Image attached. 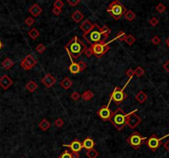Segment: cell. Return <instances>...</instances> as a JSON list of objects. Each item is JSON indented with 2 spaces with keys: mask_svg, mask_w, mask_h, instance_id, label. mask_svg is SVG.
<instances>
[{
  "mask_svg": "<svg viewBox=\"0 0 169 158\" xmlns=\"http://www.w3.org/2000/svg\"><path fill=\"white\" fill-rule=\"evenodd\" d=\"M28 12L34 17H37L39 15L42 13V8L40 7L37 3H34L31 7L29 8Z\"/></svg>",
  "mask_w": 169,
  "mask_h": 158,
  "instance_id": "cell-15",
  "label": "cell"
},
{
  "mask_svg": "<svg viewBox=\"0 0 169 158\" xmlns=\"http://www.w3.org/2000/svg\"><path fill=\"white\" fill-rule=\"evenodd\" d=\"M112 113V111L109 109V106H106L102 107L97 112L98 115L104 121H110Z\"/></svg>",
  "mask_w": 169,
  "mask_h": 158,
  "instance_id": "cell-11",
  "label": "cell"
},
{
  "mask_svg": "<svg viewBox=\"0 0 169 158\" xmlns=\"http://www.w3.org/2000/svg\"><path fill=\"white\" fill-rule=\"evenodd\" d=\"M72 157L79 158V153H77V152H72Z\"/></svg>",
  "mask_w": 169,
  "mask_h": 158,
  "instance_id": "cell-49",
  "label": "cell"
},
{
  "mask_svg": "<svg viewBox=\"0 0 169 158\" xmlns=\"http://www.w3.org/2000/svg\"><path fill=\"white\" fill-rule=\"evenodd\" d=\"M144 68L140 67V66H138L134 70V75H136L137 77H139V78H140L142 76H144Z\"/></svg>",
  "mask_w": 169,
  "mask_h": 158,
  "instance_id": "cell-30",
  "label": "cell"
},
{
  "mask_svg": "<svg viewBox=\"0 0 169 158\" xmlns=\"http://www.w3.org/2000/svg\"><path fill=\"white\" fill-rule=\"evenodd\" d=\"M125 41L129 45H132L135 42V38L132 35H126V38H125Z\"/></svg>",
  "mask_w": 169,
  "mask_h": 158,
  "instance_id": "cell-31",
  "label": "cell"
},
{
  "mask_svg": "<svg viewBox=\"0 0 169 158\" xmlns=\"http://www.w3.org/2000/svg\"><path fill=\"white\" fill-rule=\"evenodd\" d=\"M21 158H25V157H21Z\"/></svg>",
  "mask_w": 169,
  "mask_h": 158,
  "instance_id": "cell-52",
  "label": "cell"
},
{
  "mask_svg": "<svg viewBox=\"0 0 169 158\" xmlns=\"http://www.w3.org/2000/svg\"><path fill=\"white\" fill-rule=\"evenodd\" d=\"M36 64H37V60L31 54H28L21 60L20 65L25 70H30L32 68H34Z\"/></svg>",
  "mask_w": 169,
  "mask_h": 158,
  "instance_id": "cell-9",
  "label": "cell"
},
{
  "mask_svg": "<svg viewBox=\"0 0 169 158\" xmlns=\"http://www.w3.org/2000/svg\"><path fill=\"white\" fill-rule=\"evenodd\" d=\"M124 16H125V18L126 19L127 21H129V22L133 21L134 18L136 17V14L134 13L133 11H131V10H128Z\"/></svg>",
  "mask_w": 169,
  "mask_h": 158,
  "instance_id": "cell-28",
  "label": "cell"
},
{
  "mask_svg": "<svg viewBox=\"0 0 169 158\" xmlns=\"http://www.w3.org/2000/svg\"><path fill=\"white\" fill-rule=\"evenodd\" d=\"M78 64H79V67H80V70H81V72H83L85 68H87V64H85L83 61H82V60L78 62Z\"/></svg>",
  "mask_w": 169,
  "mask_h": 158,
  "instance_id": "cell-45",
  "label": "cell"
},
{
  "mask_svg": "<svg viewBox=\"0 0 169 158\" xmlns=\"http://www.w3.org/2000/svg\"><path fill=\"white\" fill-rule=\"evenodd\" d=\"M163 68L167 71V72L169 73V59L163 64Z\"/></svg>",
  "mask_w": 169,
  "mask_h": 158,
  "instance_id": "cell-47",
  "label": "cell"
},
{
  "mask_svg": "<svg viewBox=\"0 0 169 158\" xmlns=\"http://www.w3.org/2000/svg\"><path fill=\"white\" fill-rule=\"evenodd\" d=\"M59 158H73L72 157V152H69L68 150H65L63 153L59 156Z\"/></svg>",
  "mask_w": 169,
  "mask_h": 158,
  "instance_id": "cell-36",
  "label": "cell"
},
{
  "mask_svg": "<svg viewBox=\"0 0 169 158\" xmlns=\"http://www.w3.org/2000/svg\"><path fill=\"white\" fill-rule=\"evenodd\" d=\"M92 51V54L95 55L97 58L102 57L107 51L110 50L109 43H106V41H101L98 44H95L92 46H90Z\"/></svg>",
  "mask_w": 169,
  "mask_h": 158,
  "instance_id": "cell-6",
  "label": "cell"
},
{
  "mask_svg": "<svg viewBox=\"0 0 169 158\" xmlns=\"http://www.w3.org/2000/svg\"><path fill=\"white\" fill-rule=\"evenodd\" d=\"M146 138L147 137H143L138 132H133V133L127 138V143L134 149L137 150L140 147L143 143L146 140Z\"/></svg>",
  "mask_w": 169,
  "mask_h": 158,
  "instance_id": "cell-7",
  "label": "cell"
},
{
  "mask_svg": "<svg viewBox=\"0 0 169 158\" xmlns=\"http://www.w3.org/2000/svg\"><path fill=\"white\" fill-rule=\"evenodd\" d=\"M126 74L127 77L129 78V79H132L133 76L134 75V70H133L132 68H129V69L127 70L126 72Z\"/></svg>",
  "mask_w": 169,
  "mask_h": 158,
  "instance_id": "cell-43",
  "label": "cell"
},
{
  "mask_svg": "<svg viewBox=\"0 0 169 158\" xmlns=\"http://www.w3.org/2000/svg\"><path fill=\"white\" fill-rule=\"evenodd\" d=\"M126 36V34L123 31H120V32L116 35V38H115L113 40H120V41H123V40H125Z\"/></svg>",
  "mask_w": 169,
  "mask_h": 158,
  "instance_id": "cell-32",
  "label": "cell"
},
{
  "mask_svg": "<svg viewBox=\"0 0 169 158\" xmlns=\"http://www.w3.org/2000/svg\"><path fill=\"white\" fill-rule=\"evenodd\" d=\"M100 30H101L102 35L103 36V37H104L106 40H107L108 36H109V35H110L111 32H112V30L109 28L106 25H104L102 27H100Z\"/></svg>",
  "mask_w": 169,
  "mask_h": 158,
  "instance_id": "cell-25",
  "label": "cell"
},
{
  "mask_svg": "<svg viewBox=\"0 0 169 158\" xmlns=\"http://www.w3.org/2000/svg\"><path fill=\"white\" fill-rule=\"evenodd\" d=\"M83 37L84 38V40H87V42L91 46L98 44L101 41H106V39L103 37L102 35L101 30H100V27L98 26V23L93 24L92 28L86 34H83Z\"/></svg>",
  "mask_w": 169,
  "mask_h": 158,
  "instance_id": "cell-2",
  "label": "cell"
},
{
  "mask_svg": "<svg viewBox=\"0 0 169 158\" xmlns=\"http://www.w3.org/2000/svg\"><path fill=\"white\" fill-rule=\"evenodd\" d=\"M151 41H152V43L155 44V45H158V44L161 43V39L158 37V36H154L153 38H152V40H151Z\"/></svg>",
  "mask_w": 169,
  "mask_h": 158,
  "instance_id": "cell-39",
  "label": "cell"
},
{
  "mask_svg": "<svg viewBox=\"0 0 169 158\" xmlns=\"http://www.w3.org/2000/svg\"><path fill=\"white\" fill-rule=\"evenodd\" d=\"M80 0H67V3L70 5L71 7H75L80 3Z\"/></svg>",
  "mask_w": 169,
  "mask_h": 158,
  "instance_id": "cell-42",
  "label": "cell"
},
{
  "mask_svg": "<svg viewBox=\"0 0 169 158\" xmlns=\"http://www.w3.org/2000/svg\"><path fill=\"white\" fill-rule=\"evenodd\" d=\"M163 147H164V148H165L167 151H169V139L165 143L163 144Z\"/></svg>",
  "mask_w": 169,
  "mask_h": 158,
  "instance_id": "cell-48",
  "label": "cell"
},
{
  "mask_svg": "<svg viewBox=\"0 0 169 158\" xmlns=\"http://www.w3.org/2000/svg\"><path fill=\"white\" fill-rule=\"evenodd\" d=\"M13 84V81L10 78L7 74L2 76L0 78V86L3 89V90H7L10 86Z\"/></svg>",
  "mask_w": 169,
  "mask_h": 158,
  "instance_id": "cell-14",
  "label": "cell"
},
{
  "mask_svg": "<svg viewBox=\"0 0 169 158\" xmlns=\"http://www.w3.org/2000/svg\"><path fill=\"white\" fill-rule=\"evenodd\" d=\"M107 13H109L115 20H120L122 16H124L127 12L126 7H125L120 1L116 0L111 3L109 7L106 9Z\"/></svg>",
  "mask_w": 169,
  "mask_h": 158,
  "instance_id": "cell-4",
  "label": "cell"
},
{
  "mask_svg": "<svg viewBox=\"0 0 169 158\" xmlns=\"http://www.w3.org/2000/svg\"><path fill=\"white\" fill-rule=\"evenodd\" d=\"M69 72L73 74H77V73H79L81 72L78 63H75V62L71 63V64L69 67Z\"/></svg>",
  "mask_w": 169,
  "mask_h": 158,
  "instance_id": "cell-21",
  "label": "cell"
},
{
  "mask_svg": "<svg viewBox=\"0 0 169 158\" xmlns=\"http://www.w3.org/2000/svg\"><path fill=\"white\" fill-rule=\"evenodd\" d=\"M63 5H64V3H63V1H61V0H56V1L54 3V7H58V8H60V9H62V7H63Z\"/></svg>",
  "mask_w": 169,
  "mask_h": 158,
  "instance_id": "cell-38",
  "label": "cell"
},
{
  "mask_svg": "<svg viewBox=\"0 0 169 158\" xmlns=\"http://www.w3.org/2000/svg\"><path fill=\"white\" fill-rule=\"evenodd\" d=\"M64 49L70 58L71 63H73L74 59H77L85 53L88 47L77 36H73L69 43L64 46Z\"/></svg>",
  "mask_w": 169,
  "mask_h": 158,
  "instance_id": "cell-1",
  "label": "cell"
},
{
  "mask_svg": "<svg viewBox=\"0 0 169 158\" xmlns=\"http://www.w3.org/2000/svg\"><path fill=\"white\" fill-rule=\"evenodd\" d=\"M52 13L55 15V16H59V15L62 13V9H60V8H58V7H53V8H52Z\"/></svg>",
  "mask_w": 169,
  "mask_h": 158,
  "instance_id": "cell-44",
  "label": "cell"
},
{
  "mask_svg": "<svg viewBox=\"0 0 169 158\" xmlns=\"http://www.w3.org/2000/svg\"><path fill=\"white\" fill-rule=\"evenodd\" d=\"M70 97L73 101H78V100H79V98L81 97V95L78 93L77 92H73V93L71 94Z\"/></svg>",
  "mask_w": 169,
  "mask_h": 158,
  "instance_id": "cell-35",
  "label": "cell"
},
{
  "mask_svg": "<svg viewBox=\"0 0 169 158\" xmlns=\"http://www.w3.org/2000/svg\"><path fill=\"white\" fill-rule=\"evenodd\" d=\"M85 54H86V56H87V57H91V56H92V50H91V48H90V47H89V48H88V49H87V50L85 51V53H84Z\"/></svg>",
  "mask_w": 169,
  "mask_h": 158,
  "instance_id": "cell-46",
  "label": "cell"
},
{
  "mask_svg": "<svg viewBox=\"0 0 169 158\" xmlns=\"http://www.w3.org/2000/svg\"><path fill=\"white\" fill-rule=\"evenodd\" d=\"M63 147H69L71 150L72 152H77L78 153L79 151H81L83 149V145H82V143L77 140V139H74L70 144H68V145H63Z\"/></svg>",
  "mask_w": 169,
  "mask_h": 158,
  "instance_id": "cell-12",
  "label": "cell"
},
{
  "mask_svg": "<svg viewBox=\"0 0 169 158\" xmlns=\"http://www.w3.org/2000/svg\"><path fill=\"white\" fill-rule=\"evenodd\" d=\"M46 50V47L42 43L39 44L36 47H35V50L37 51L38 53H40V54H42L44 51Z\"/></svg>",
  "mask_w": 169,
  "mask_h": 158,
  "instance_id": "cell-34",
  "label": "cell"
},
{
  "mask_svg": "<svg viewBox=\"0 0 169 158\" xmlns=\"http://www.w3.org/2000/svg\"><path fill=\"white\" fill-rule=\"evenodd\" d=\"M72 19L75 22H80L83 18H84V15L79 10H76L75 12H73V13L71 15Z\"/></svg>",
  "mask_w": 169,
  "mask_h": 158,
  "instance_id": "cell-18",
  "label": "cell"
},
{
  "mask_svg": "<svg viewBox=\"0 0 169 158\" xmlns=\"http://www.w3.org/2000/svg\"><path fill=\"white\" fill-rule=\"evenodd\" d=\"M50 127V123L46 119H43L39 123V128L42 131H46L48 130Z\"/></svg>",
  "mask_w": 169,
  "mask_h": 158,
  "instance_id": "cell-23",
  "label": "cell"
},
{
  "mask_svg": "<svg viewBox=\"0 0 169 158\" xmlns=\"http://www.w3.org/2000/svg\"><path fill=\"white\" fill-rule=\"evenodd\" d=\"M2 48H3V43H2V42L0 41V50H1Z\"/></svg>",
  "mask_w": 169,
  "mask_h": 158,
  "instance_id": "cell-51",
  "label": "cell"
},
{
  "mask_svg": "<svg viewBox=\"0 0 169 158\" xmlns=\"http://www.w3.org/2000/svg\"><path fill=\"white\" fill-rule=\"evenodd\" d=\"M28 36L32 40H35L37 37H39V36H40V32L36 28H31L28 31Z\"/></svg>",
  "mask_w": 169,
  "mask_h": 158,
  "instance_id": "cell-27",
  "label": "cell"
},
{
  "mask_svg": "<svg viewBox=\"0 0 169 158\" xmlns=\"http://www.w3.org/2000/svg\"><path fill=\"white\" fill-rule=\"evenodd\" d=\"M162 139V138H158L157 135L153 134L149 138H148L145 143L148 146V148H150L153 151H156L158 149V147L162 145V143H161Z\"/></svg>",
  "mask_w": 169,
  "mask_h": 158,
  "instance_id": "cell-10",
  "label": "cell"
},
{
  "mask_svg": "<svg viewBox=\"0 0 169 158\" xmlns=\"http://www.w3.org/2000/svg\"><path fill=\"white\" fill-rule=\"evenodd\" d=\"M55 125L58 128H61L63 125V120L61 118H58L55 121Z\"/></svg>",
  "mask_w": 169,
  "mask_h": 158,
  "instance_id": "cell-41",
  "label": "cell"
},
{
  "mask_svg": "<svg viewBox=\"0 0 169 158\" xmlns=\"http://www.w3.org/2000/svg\"><path fill=\"white\" fill-rule=\"evenodd\" d=\"M131 79H129V81L126 82V86H124L123 88H120L119 86H116L115 87L114 91L112 92V93L111 95V99H110V101L113 100L115 101V103L116 105H120L123 101H125L127 98V94L124 92L125 88L126 87L127 84L129 83V82L130 81Z\"/></svg>",
  "mask_w": 169,
  "mask_h": 158,
  "instance_id": "cell-5",
  "label": "cell"
},
{
  "mask_svg": "<svg viewBox=\"0 0 169 158\" xmlns=\"http://www.w3.org/2000/svg\"><path fill=\"white\" fill-rule=\"evenodd\" d=\"M158 19L157 18V17H152L150 20H149V24L152 26V27H156L158 24Z\"/></svg>",
  "mask_w": 169,
  "mask_h": 158,
  "instance_id": "cell-40",
  "label": "cell"
},
{
  "mask_svg": "<svg viewBox=\"0 0 169 158\" xmlns=\"http://www.w3.org/2000/svg\"><path fill=\"white\" fill-rule=\"evenodd\" d=\"M136 111H138V109H135L133 111H131L130 113L127 114L126 120V125H128L130 129H135L142 121L140 116H138L137 114L135 113Z\"/></svg>",
  "mask_w": 169,
  "mask_h": 158,
  "instance_id": "cell-8",
  "label": "cell"
},
{
  "mask_svg": "<svg viewBox=\"0 0 169 158\" xmlns=\"http://www.w3.org/2000/svg\"><path fill=\"white\" fill-rule=\"evenodd\" d=\"M14 64V63L12 61V59H10L9 58H6L3 62H2V66L5 68V69H10Z\"/></svg>",
  "mask_w": 169,
  "mask_h": 158,
  "instance_id": "cell-24",
  "label": "cell"
},
{
  "mask_svg": "<svg viewBox=\"0 0 169 158\" xmlns=\"http://www.w3.org/2000/svg\"><path fill=\"white\" fill-rule=\"evenodd\" d=\"M81 97L83 98V100L85 101H91L92 98L94 97V94L92 92H91L90 90H88L84 92L81 95Z\"/></svg>",
  "mask_w": 169,
  "mask_h": 158,
  "instance_id": "cell-22",
  "label": "cell"
},
{
  "mask_svg": "<svg viewBox=\"0 0 169 158\" xmlns=\"http://www.w3.org/2000/svg\"><path fill=\"white\" fill-rule=\"evenodd\" d=\"M60 86H62L64 90H69L71 86H73V82L71 81L69 78L66 77L60 82Z\"/></svg>",
  "mask_w": 169,
  "mask_h": 158,
  "instance_id": "cell-20",
  "label": "cell"
},
{
  "mask_svg": "<svg viewBox=\"0 0 169 158\" xmlns=\"http://www.w3.org/2000/svg\"><path fill=\"white\" fill-rule=\"evenodd\" d=\"M82 145H83V148H85L87 151L88 150H90V149H92L95 146V143L94 141L92 140V137H87L83 140V142L82 143Z\"/></svg>",
  "mask_w": 169,
  "mask_h": 158,
  "instance_id": "cell-16",
  "label": "cell"
},
{
  "mask_svg": "<svg viewBox=\"0 0 169 158\" xmlns=\"http://www.w3.org/2000/svg\"><path fill=\"white\" fill-rule=\"evenodd\" d=\"M148 99V96H147V94L144 93V92H139L138 93L135 95V100L138 101L139 103H140V104H143L144 102H145L146 100Z\"/></svg>",
  "mask_w": 169,
  "mask_h": 158,
  "instance_id": "cell-19",
  "label": "cell"
},
{
  "mask_svg": "<svg viewBox=\"0 0 169 158\" xmlns=\"http://www.w3.org/2000/svg\"><path fill=\"white\" fill-rule=\"evenodd\" d=\"M92 27H93V24L89 20H85L84 22H83L80 24L79 28L83 31V34H86L92 28Z\"/></svg>",
  "mask_w": 169,
  "mask_h": 158,
  "instance_id": "cell-17",
  "label": "cell"
},
{
  "mask_svg": "<svg viewBox=\"0 0 169 158\" xmlns=\"http://www.w3.org/2000/svg\"><path fill=\"white\" fill-rule=\"evenodd\" d=\"M41 82L47 88H50L54 86V84L56 82V79L54 76H52L50 73H47L45 74V76L41 79Z\"/></svg>",
  "mask_w": 169,
  "mask_h": 158,
  "instance_id": "cell-13",
  "label": "cell"
},
{
  "mask_svg": "<svg viewBox=\"0 0 169 158\" xmlns=\"http://www.w3.org/2000/svg\"><path fill=\"white\" fill-rule=\"evenodd\" d=\"M37 84L35 83L34 81H30L26 85V88L27 90H28L30 92H34L35 90L37 89Z\"/></svg>",
  "mask_w": 169,
  "mask_h": 158,
  "instance_id": "cell-26",
  "label": "cell"
},
{
  "mask_svg": "<svg viewBox=\"0 0 169 158\" xmlns=\"http://www.w3.org/2000/svg\"><path fill=\"white\" fill-rule=\"evenodd\" d=\"M26 25H27L28 27H31L34 23H35V19L31 17H28L26 20H25Z\"/></svg>",
  "mask_w": 169,
  "mask_h": 158,
  "instance_id": "cell-37",
  "label": "cell"
},
{
  "mask_svg": "<svg viewBox=\"0 0 169 158\" xmlns=\"http://www.w3.org/2000/svg\"><path fill=\"white\" fill-rule=\"evenodd\" d=\"M168 127H169V124H168Z\"/></svg>",
  "mask_w": 169,
  "mask_h": 158,
  "instance_id": "cell-53",
  "label": "cell"
},
{
  "mask_svg": "<svg viewBox=\"0 0 169 158\" xmlns=\"http://www.w3.org/2000/svg\"><path fill=\"white\" fill-rule=\"evenodd\" d=\"M166 44H167V45L168 46V48H169V37L166 40Z\"/></svg>",
  "mask_w": 169,
  "mask_h": 158,
  "instance_id": "cell-50",
  "label": "cell"
},
{
  "mask_svg": "<svg viewBox=\"0 0 169 158\" xmlns=\"http://www.w3.org/2000/svg\"><path fill=\"white\" fill-rule=\"evenodd\" d=\"M126 116L127 114L125 113V111L121 108H117L112 113L110 122L115 126L116 129L121 131L126 126Z\"/></svg>",
  "mask_w": 169,
  "mask_h": 158,
  "instance_id": "cell-3",
  "label": "cell"
},
{
  "mask_svg": "<svg viewBox=\"0 0 169 158\" xmlns=\"http://www.w3.org/2000/svg\"><path fill=\"white\" fill-rule=\"evenodd\" d=\"M156 10H157L158 13H164V12L166 11V7H165V5H164L163 3H158V4L157 5V7H156Z\"/></svg>",
  "mask_w": 169,
  "mask_h": 158,
  "instance_id": "cell-33",
  "label": "cell"
},
{
  "mask_svg": "<svg viewBox=\"0 0 169 158\" xmlns=\"http://www.w3.org/2000/svg\"><path fill=\"white\" fill-rule=\"evenodd\" d=\"M86 155L88 158H97L99 156V152L94 148L88 150L86 152Z\"/></svg>",
  "mask_w": 169,
  "mask_h": 158,
  "instance_id": "cell-29",
  "label": "cell"
}]
</instances>
